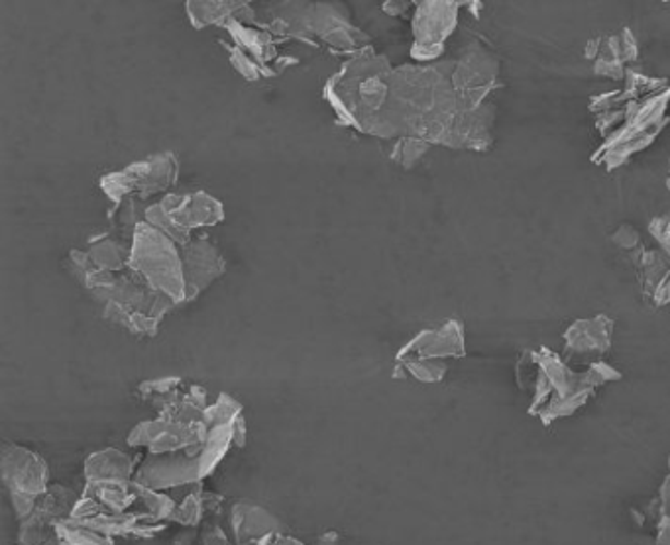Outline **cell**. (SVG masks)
I'll return each mask as SVG.
<instances>
[{
  "mask_svg": "<svg viewBox=\"0 0 670 545\" xmlns=\"http://www.w3.org/2000/svg\"><path fill=\"white\" fill-rule=\"evenodd\" d=\"M230 528L237 545H256L267 536L284 534L279 518L267 512L266 508L248 502H237L230 512Z\"/></svg>",
  "mask_w": 670,
  "mask_h": 545,
  "instance_id": "cell-12",
  "label": "cell"
},
{
  "mask_svg": "<svg viewBox=\"0 0 670 545\" xmlns=\"http://www.w3.org/2000/svg\"><path fill=\"white\" fill-rule=\"evenodd\" d=\"M2 481L9 488V495H31L40 498L50 488V469L48 463L28 448L4 446L0 458Z\"/></svg>",
  "mask_w": 670,
  "mask_h": 545,
  "instance_id": "cell-9",
  "label": "cell"
},
{
  "mask_svg": "<svg viewBox=\"0 0 670 545\" xmlns=\"http://www.w3.org/2000/svg\"><path fill=\"white\" fill-rule=\"evenodd\" d=\"M237 420L208 428L207 439L193 448L169 456H146L139 465L134 481L156 491L198 485L213 475L230 448H235Z\"/></svg>",
  "mask_w": 670,
  "mask_h": 545,
  "instance_id": "cell-2",
  "label": "cell"
},
{
  "mask_svg": "<svg viewBox=\"0 0 670 545\" xmlns=\"http://www.w3.org/2000/svg\"><path fill=\"white\" fill-rule=\"evenodd\" d=\"M136 471V459L115 448L97 451L85 461L87 483H132Z\"/></svg>",
  "mask_w": 670,
  "mask_h": 545,
  "instance_id": "cell-14",
  "label": "cell"
},
{
  "mask_svg": "<svg viewBox=\"0 0 670 545\" xmlns=\"http://www.w3.org/2000/svg\"><path fill=\"white\" fill-rule=\"evenodd\" d=\"M620 46L623 63H625V61H635L637 56H639L637 39L633 38V34H631L630 29H623V32H621Z\"/></svg>",
  "mask_w": 670,
  "mask_h": 545,
  "instance_id": "cell-27",
  "label": "cell"
},
{
  "mask_svg": "<svg viewBox=\"0 0 670 545\" xmlns=\"http://www.w3.org/2000/svg\"><path fill=\"white\" fill-rule=\"evenodd\" d=\"M498 73H500L498 61L478 44H472L463 58L454 63V90L466 93L476 88H493Z\"/></svg>",
  "mask_w": 670,
  "mask_h": 545,
  "instance_id": "cell-13",
  "label": "cell"
},
{
  "mask_svg": "<svg viewBox=\"0 0 670 545\" xmlns=\"http://www.w3.org/2000/svg\"><path fill=\"white\" fill-rule=\"evenodd\" d=\"M247 2H188V16L195 28L211 24H227L238 16V10L247 9Z\"/></svg>",
  "mask_w": 670,
  "mask_h": 545,
  "instance_id": "cell-20",
  "label": "cell"
},
{
  "mask_svg": "<svg viewBox=\"0 0 670 545\" xmlns=\"http://www.w3.org/2000/svg\"><path fill=\"white\" fill-rule=\"evenodd\" d=\"M313 545H340V536L336 534L335 530H328L323 536L316 537Z\"/></svg>",
  "mask_w": 670,
  "mask_h": 545,
  "instance_id": "cell-30",
  "label": "cell"
},
{
  "mask_svg": "<svg viewBox=\"0 0 670 545\" xmlns=\"http://www.w3.org/2000/svg\"><path fill=\"white\" fill-rule=\"evenodd\" d=\"M56 540L58 545H115L112 537L103 536L73 518H63L56 522Z\"/></svg>",
  "mask_w": 670,
  "mask_h": 545,
  "instance_id": "cell-21",
  "label": "cell"
},
{
  "mask_svg": "<svg viewBox=\"0 0 670 545\" xmlns=\"http://www.w3.org/2000/svg\"><path fill=\"white\" fill-rule=\"evenodd\" d=\"M181 262L186 275V302L198 299L211 282L217 281L225 272L223 255L218 254L215 245L203 238L183 245Z\"/></svg>",
  "mask_w": 670,
  "mask_h": 545,
  "instance_id": "cell-11",
  "label": "cell"
},
{
  "mask_svg": "<svg viewBox=\"0 0 670 545\" xmlns=\"http://www.w3.org/2000/svg\"><path fill=\"white\" fill-rule=\"evenodd\" d=\"M641 281L643 289L653 296L659 289L660 282L665 281L670 275V257L660 252H641L639 262Z\"/></svg>",
  "mask_w": 670,
  "mask_h": 545,
  "instance_id": "cell-22",
  "label": "cell"
},
{
  "mask_svg": "<svg viewBox=\"0 0 670 545\" xmlns=\"http://www.w3.org/2000/svg\"><path fill=\"white\" fill-rule=\"evenodd\" d=\"M41 545H58V540H51V542H48V544H41Z\"/></svg>",
  "mask_w": 670,
  "mask_h": 545,
  "instance_id": "cell-35",
  "label": "cell"
},
{
  "mask_svg": "<svg viewBox=\"0 0 670 545\" xmlns=\"http://www.w3.org/2000/svg\"><path fill=\"white\" fill-rule=\"evenodd\" d=\"M600 49L601 39H591V41H588V46H586V58L598 59V56H600Z\"/></svg>",
  "mask_w": 670,
  "mask_h": 545,
  "instance_id": "cell-32",
  "label": "cell"
},
{
  "mask_svg": "<svg viewBox=\"0 0 670 545\" xmlns=\"http://www.w3.org/2000/svg\"><path fill=\"white\" fill-rule=\"evenodd\" d=\"M404 365L407 375H411L421 383H439L446 375V363L441 360H407L397 361Z\"/></svg>",
  "mask_w": 670,
  "mask_h": 545,
  "instance_id": "cell-23",
  "label": "cell"
},
{
  "mask_svg": "<svg viewBox=\"0 0 670 545\" xmlns=\"http://www.w3.org/2000/svg\"><path fill=\"white\" fill-rule=\"evenodd\" d=\"M660 508H662V514L670 520V477L665 481V485L660 488Z\"/></svg>",
  "mask_w": 670,
  "mask_h": 545,
  "instance_id": "cell-29",
  "label": "cell"
},
{
  "mask_svg": "<svg viewBox=\"0 0 670 545\" xmlns=\"http://www.w3.org/2000/svg\"><path fill=\"white\" fill-rule=\"evenodd\" d=\"M460 2H419L414 16L415 44L411 58L436 61L443 58L444 41L458 24Z\"/></svg>",
  "mask_w": 670,
  "mask_h": 545,
  "instance_id": "cell-7",
  "label": "cell"
},
{
  "mask_svg": "<svg viewBox=\"0 0 670 545\" xmlns=\"http://www.w3.org/2000/svg\"><path fill=\"white\" fill-rule=\"evenodd\" d=\"M179 164L174 154H158L139 164L109 173L100 179V189L110 201L120 205L127 196L136 195L148 198L154 193H161L178 181Z\"/></svg>",
  "mask_w": 670,
  "mask_h": 545,
  "instance_id": "cell-5",
  "label": "cell"
},
{
  "mask_svg": "<svg viewBox=\"0 0 670 545\" xmlns=\"http://www.w3.org/2000/svg\"><path fill=\"white\" fill-rule=\"evenodd\" d=\"M657 545H670V520L660 526L659 537H657Z\"/></svg>",
  "mask_w": 670,
  "mask_h": 545,
  "instance_id": "cell-33",
  "label": "cell"
},
{
  "mask_svg": "<svg viewBox=\"0 0 670 545\" xmlns=\"http://www.w3.org/2000/svg\"><path fill=\"white\" fill-rule=\"evenodd\" d=\"M611 240L613 244L620 245L621 250H635L639 245V234L633 226H621Z\"/></svg>",
  "mask_w": 670,
  "mask_h": 545,
  "instance_id": "cell-26",
  "label": "cell"
},
{
  "mask_svg": "<svg viewBox=\"0 0 670 545\" xmlns=\"http://www.w3.org/2000/svg\"><path fill=\"white\" fill-rule=\"evenodd\" d=\"M70 259L81 282L103 304V314L132 334L154 336L164 316L176 306L159 292L152 291L134 272L127 277L124 272L97 271L91 267L87 254L80 250H73Z\"/></svg>",
  "mask_w": 670,
  "mask_h": 545,
  "instance_id": "cell-1",
  "label": "cell"
},
{
  "mask_svg": "<svg viewBox=\"0 0 670 545\" xmlns=\"http://www.w3.org/2000/svg\"><path fill=\"white\" fill-rule=\"evenodd\" d=\"M464 330L458 320H448L441 328L419 331L414 340L407 341L397 351L395 361L407 360H441L446 358H463Z\"/></svg>",
  "mask_w": 670,
  "mask_h": 545,
  "instance_id": "cell-10",
  "label": "cell"
},
{
  "mask_svg": "<svg viewBox=\"0 0 670 545\" xmlns=\"http://www.w3.org/2000/svg\"><path fill=\"white\" fill-rule=\"evenodd\" d=\"M87 259L91 267L97 271L105 272H122L124 267H129L130 262V244L120 242L117 238H97L91 244Z\"/></svg>",
  "mask_w": 670,
  "mask_h": 545,
  "instance_id": "cell-17",
  "label": "cell"
},
{
  "mask_svg": "<svg viewBox=\"0 0 670 545\" xmlns=\"http://www.w3.org/2000/svg\"><path fill=\"white\" fill-rule=\"evenodd\" d=\"M195 536H198V534H195V528H189L186 532H181V534L174 540V544L171 545H191Z\"/></svg>",
  "mask_w": 670,
  "mask_h": 545,
  "instance_id": "cell-31",
  "label": "cell"
},
{
  "mask_svg": "<svg viewBox=\"0 0 670 545\" xmlns=\"http://www.w3.org/2000/svg\"><path fill=\"white\" fill-rule=\"evenodd\" d=\"M220 505H223L220 495L205 493L201 483L191 485L186 498L178 502L171 522H176L179 526L198 528L203 522V518L207 517L208 512H217Z\"/></svg>",
  "mask_w": 670,
  "mask_h": 545,
  "instance_id": "cell-16",
  "label": "cell"
},
{
  "mask_svg": "<svg viewBox=\"0 0 670 545\" xmlns=\"http://www.w3.org/2000/svg\"><path fill=\"white\" fill-rule=\"evenodd\" d=\"M83 493L97 498L109 512H129L136 505V495L132 483H87Z\"/></svg>",
  "mask_w": 670,
  "mask_h": 545,
  "instance_id": "cell-19",
  "label": "cell"
},
{
  "mask_svg": "<svg viewBox=\"0 0 670 545\" xmlns=\"http://www.w3.org/2000/svg\"><path fill=\"white\" fill-rule=\"evenodd\" d=\"M276 545H306L303 542H299L296 537L284 536V534H277Z\"/></svg>",
  "mask_w": 670,
  "mask_h": 545,
  "instance_id": "cell-34",
  "label": "cell"
},
{
  "mask_svg": "<svg viewBox=\"0 0 670 545\" xmlns=\"http://www.w3.org/2000/svg\"><path fill=\"white\" fill-rule=\"evenodd\" d=\"M613 322L608 316H596L591 320H578L564 331L566 350L576 355L582 353H606L610 350Z\"/></svg>",
  "mask_w": 670,
  "mask_h": 545,
  "instance_id": "cell-15",
  "label": "cell"
},
{
  "mask_svg": "<svg viewBox=\"0 0 670 545\" xmlns=\"http://www.w3.org/2000/svg\"><path fill=\"white\" fill-rule=\"evenodd\" d=\"M176 245L154 226L140 222L130 240L129 267L152 291L178 306L186 302V275Z\"/></svg>",
  "mask_w": 670,
  "mask_h": 545,
  "instance_id": "cell-3",
  "label": "cell"
},
{
  "mask_svg": "<svg viewBox=\"0 0 670 545\" xmlns=\"http://www.w3.org/2000/svg\"><path fill=\"white\" fill-rule=\"evenodd\" d=\"M132 488H134V495H136L134 507H140V510H134V512H140V514H144V517H148L149 520L159 522V524L171 522V518L176 514V508H178L176 498L169 497L164 491L144 487L136 481H132Z\"/></svg>",
  "mask_w": 670,
  "mask_h": 545,
  "instance_id": "cell-18",
  "label": "cell"
},
{
  "mask_svg": "<svg viewBox=\"0 0 670 545\" xmlns=\"http://www.w3.org/2000/svg\"><path fill=\"white\" fill-rule=\"evenodd\" d=\"M669 473H670V458H669Z\"/></svg>",
  "mask_w": 670,
  "mask_h": 545,
  "instance_id": "cell-36",
  "label": "cell"
},
{
  "mask_svg": "<svg viewBox=\"0 0 670 545\" xmlns=\"http://www.w3.org/2000/svg\"><path fill=\"white\" fill-rule=\"evenodd\" d=\"M208 436V428L203 420L199 422H179L161 419L140 422L130 432V448H146L148 456H169L181 449L193 448L203 444Z\"/></svg>",
  "mask_w": 670,
  "mask_h": 545,
  "instance_id": "cell-6",
  "label": "cell"
},
{
  "mask_svg": "<svg viewBox=\"0 0 670 545\" xmlns=\"http://www.w3.org/2000/svg\"><path fill=\"white\" fill-rule=\"evenodd\" d=\"M429 147H431V144L424 142V140H419V137H402L395 144L392 159L407 167V169H411L427 154Z\"/></svg>",
  "mask_w": 670,
  "mask_h": 545,
  "instance_id": "cell-24",
  "label": "cell"
},
{
  "mask_svg": "<svg viewBox=\"0 0 670 545\" xmlns=\"http://www.w3.org/2000/svg\"><path fill=\"white\" fill-rule=\"evenodd\" d=\"M144 216V222L154 226L161 234L168 235L174 244L183 247L189 244L193 230L223 222L225 208L215 196L199 191L193 195H168L156 205L148 206Z\"/></svg>",
  "mask_w": 670,
  "mask_h": 545,
  "instance_id": "cell-4",
  "label": "cell"
},
{
  "mask_svg": "<svg viewBox=\"0 0 670 545\" xmlns=\"http://www.w3.org/2000/svg\"><path fill=\"white\" fill-rule=\"evenodd\" d=\"M81 495L61 485H50L31 517L22 520L19 545H41L56 540V522L70 518Z\"/></svg>",
  "mask_w": 670,
  "mask_h": 545,
  "instance_id": "cell-8",
  "label": "cell"
},
{
  "mask_svg": "<svg viewBox=\"0 0 670 545\" xmlns=\"http://www.w3.org/2000/svg\"><path fill=\"white\" fill-rule=\"evenodd\" d=\"M201 542H203V545H230V540L225 534V530L218 524H208L203 532V536H201Z\"/></svg>",
  "mask_w": 670,
  "mask_h": 545,
  "instance_id": "cell-28",
  "label": "cell"
},
{
  "mask_svg": "<svg viewBox=\"0 0 670 545\" xmlns=\"http://www.w3.org/2000/svg\"><path fill=\"white\" fill-rule=\"evenodd\" d=\"M650 234L657 238L662 252L670 257V215L660 216L649 225Z\"/></svg>",
  "mask_w": 670,
  "mask_h": 545,
  "instance_id": "cell-25",
  "label": "cell"
}]
</instances>
